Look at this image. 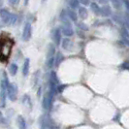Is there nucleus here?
Returning a JSON list of instances; mask_svg holds the SVG:
<instances>
[{"mask_svg":"<svg viewBox=\"0 0 129 129\" xmlns=\"http://www.w3.org/2000/svg\"><path fill=\"white\" fill-rule=\"evenodd\" d=\"M14 47V41L10 37L2 39L0 42V59L1 61L5 62L9 58L12 49Z\"/></svg>","mask_w":129,"mask_h":129,"instance_id":"obj_1","label":"nucleus"},{"mask_svg":"<svg viewBox=\"0 0 129 129\" xmlns=\"http://www.w3.org/2000/svg\"><path fill=\"white\" fill-rule=\"evenodd\" d=\"M9 84L8 76L5 71L2 73V79L0 80V107L4 108L6 105V97H7V86Z\"/></svg>","mask_w":129,"mask_h":129,"instance_id":"obj_2","label":"nucleus"},{"mask_svg":"<svg viewBox=\"0 0 129 129\" xmlns=\"http://www.w3.org/2000/svg\"><path fill=\"white\" fill-rule=\"evenodd\" d=\"M0 19L5 23V24H11L14 25L17 22L18 17L15 14L10 13L6 9H1L0 10Z\"/></svg>","mask_w":129,"mask_h":129,"instance_id":"obj_3","label":"nucleus"},{"mask_svg":"<svg viewBox=\"0 0 129 129\" xmlns=\"http://www.w3.org/2000/svg\"><path fill=\"white\" fill-rule=\"evenodd\" d=\"M18 96V85L16 84H10L7 86V97L11 100L15 101Z\"/></svg>","mask_w":129,"mask_h":129,"instance_id":"obj_4","label":"nucleus"},{"mask_svg":"<svg viewBox=\"0 0 129 129\" xmlns=\"http://www.w3.org/2000/svg\"><path fill=\"white\" fill-rule=\"evenodd\" d=\"M40 125L42 128H54V122L48 115H44L40 117Z\"/></svg>","mask_w":129,"mask_h":129,"instance_id":"obj_5","label":"nucleus"},{"mask_svg":"<svg viewBox=\"0 0 129 129\" xmlns=\"http://www.w3.org/2000/svg\"><path fill=\"white\" fill-rule=\"evenodd\" d=\"M52 98H53V95H52L50 91L45 94V96L43 98V101H42V105H43L44 110H50L52 108Z\"/></svg>","mask_w":129,"mask_h":129,"instance_id":"obj_6","label":"nucleus"},{"mask_svg":"<svg viewBox=\"0 0 129 129\" xmlns=\"http://www.w3.org/2000/svg\"><path fill=\"white\" fill-rule=\"evenodd\" d=\"M31 36H32V25L30 22H26L22 31V40L27 42L30 40Z\"/></svg>","mask_w":129,"mask_h":129,"instance_id":"obj_7","label":"nucleus"},{"mask_svg":"<svg viewBox=\"0 0 129 129\" xmlns=\"http://www.w3.org/2000/svg\"><path fill=\"white\" fill-rule=\"evenodd\" d=\"M52 39L55 46H59L61 43V30L55 28L53 29L52 32Z\"/></svg>","mask_w":129,"mask_h":129,"instance_id":"obj_8","label":"nucleus"},{"mask_svg":"<svg viewBox=\"0 0 129 129\" xmlns=\"http://www.w3.org/2000/svg\"><path fill=\"white\" fill-rule=\"evenodd\" d=\"M112 10H111V7L108 5H105L102 8H100V15L102 17H109L112 15Z\"/></svg>","mask_w":129,"mask_h":129,"instance_id":"obj_9","label":"nucleus"},{"mask_svg":"<svg viewBox=\"0 0 129 129\" xmlns=\"http://www.w3.org/2000/svg\"><path fill=\"white\" fill-rule=\"evenodd\" d=\"M62 48L66 51H71L73 48V43L70 39L65 38L62 40Z\"/></svg>","mask_w":129,"mask_h":129,"instance_id":"obj_10","label":"nucleus"},{"mask_svg":"<svg viewBox=\"0 0 129 129\" xmlns=\"http://www.w3.org/2000/svg\"><path fill=\"white\" fill-rule=\"evenodd\" d=\"M29 66H30V59L29 58H26L23 62L22 65V74L23 76H27L28 73H29Z\"/></svg>","mask_w":129,"mask_h":129,"instance_id":"obj_11","label":"nucleus"},{"mask_svg":"<svg viewBox=\"0 0 129 129\" xmlns=\"http://www.w3.org/2000/svg\"><path fill=\"white\" fill-rule=\"evenodd\" d=\"M61 32L63 33L65 36H67V37H70V36H72L74 34V31L71 28V25H64L62 27V29H61Z\"/></svg>","mask_w":129,"mask_h":129,"instance_id":"obj_12","label":"nucleus"},{"mask_svg":"<svg viewBox=\"0 0 129 129\" xmlns=\"http://www.w3.org/2000/svg\"><path fill=\"white\" fill-rule=\"evenodd\" d=\"M60 19L64 23V25H71L70 22H69V18H68V15L66 13V10H63L61 12V14H60Z\"/></svg>","mask_w":129,"mask_h":129,"instance_id":"obj_13","label":"nucleus"},{"mask_svg":"<svg viewBox=\"0 0 129 129\" xmlns=\"http://www.w3.org/2000/svg\"><path fill=\"white\" fill-rule=\"evenodd\" d=\"M79 17L82 19H87L88 17V12L84 7H79Z\"/></svg>","mask_w":129,"mask_h":129,"instance_id":"obj_14","label":"nucleus"},{"mask_svg":"<svg viewBox=\"0 0 129 129\" xmlns=\"http://www.w3.org/2000/svg\"><path fill=\"white\" fill-rule=\"evenodd\" d=\"M66 13L68 15V18L73 20V21H77L78 19V15L76 14V12L74 11V10H72V9H68V10H66Z\"/></svg>","mask_w":129,"mask_h":129,"instance_id":"obj_15","label":"nucleus"},{"mask_svg":"<svg viewBox=\"0 0 129 129\" xmlns=\"http://www.w3.org/2000/svg\"><path fill=\"white\" fill-rule=\"evenodd\" d=\"M63 60H64V55L60 52H57V54H56V56L54 58V65L57 67V66L60 65V63H61Z\"/></svg>","mask_w":129,"mask_h":129,"instance_id":"obj_16","label":"nucleus"},{"mask_svg":"<svg viewBox=\"0 0 129 129\" xmlns=\"http://www.w3.org/2000/svg\"><path fill=\"white\" fill-rule=\"evenodd\" d=\"M55 53V47L53 44H50L49 45V50H48V53H47V58L53 57Z\"/></svg>","mask_w":129,"mask_h":129,"instance_id":"obj_17","label":"nucleus"},{"mask_svg":"<svg viewBox=\"0 0 129 129\" xmlns=\"http://www.w3.org/2000/svg\"><path fill=\"white\" fill-rule=\"evenodd\" d=\"M17 120H18V124H19V127L21 129L26 128V123H25V119L22 116H18L17 117Z\"/></svg>","mask_w":129,"mask_h":129,"instance_id":"obj_18","label":"nucleus"},{"mask_svg":"<svg viewBox=\"0 0 129 129\" xmlns=\"http://www.w3.org/2000/svg\"><path fill=\"white\" fill-rule=\"evenodd\" d=\"M18 70H19V68H18V65L16 64V63H12L9 66V73L12 76H15L18 73Z\"/></svg>","mask_w":129,"mask_h":129,"instance_id":"obj_19","label":"nucleus"},{"mask_svg":"<svg viewBox=\"0 0 129 129\" xmlns=\"http://www.w3.org/2000/svg\"><path fill=\"white\" fill-rule=\"evenodd\" d=\"M90 9H91V11L95 14V15H100V7H99V5H98L97 3H95V2L91 3Z\"/></svg>","mask_w":129,"mask_h":129,"instance_id":"obj_20","label":"nucleus"},{"mask_svg":"<svg viewBox=\"0 0 129 129\" xmlns=\"http://www.w3.org/2000/svg\"><path fill=\"white\" fill-rule=\"evenodd\" d=\"M50 81H52V82H54L55 84H59V80H58L57 76H56V73L54 71H52L51 72V76H50Z\"/></svg>","mask_w":129,"mask_h":129,"instance_id":"obj_21","label":"nucleus"},{"mask_svg":"<svg viewBox=\"0 0 129 129\" xmlns=\"http://www.w3.org/2000/svg\"><path fill=\"white\" fill-rule=\"evenodd\" d=\"M113 6L115 7L116 9H120V7L122 5V0H111Z\"/></svg>","mask_w":129,"mask_h":129,"instance_id":"obj_22","label":"nucleus"},{"mask_svg":"<svg viewBox=\"0 0 129 129\" xmlns=\"http://www.w3.org/2000/svg\"><path fill=\"white\" fill-rule=\"evenodd\" d=\"M79 4H80V1L79 0H69V5L72 9H76L79 8Z\"/></svg>","mask_w":129,"mask_h":129,"instance_id":"obj_23","label":"nucleus"},{"mask_svg":"<svg viewBox=\"0 0 129 129\" xmlns=\"http://www.w3.org/2000/svg\"><path fill=\"white\" fill-rule=\"evenodd\" d=\"M67 87V85L66 84H58L57 85V88H56V90H57L58 93H61V92H63L64 89Z\"/></svg>","mask_w":129,"mask_h":129,"instance_id":"obj_24","label":"nucleus"},{"mask_svg":"<svg viewBox=\"0 0 129 129\" xmlns=\"http://www.w3.org/2000/svg\"><path fill=\"white\" fill-rule=\"evenodd\" d=\"M123 20H124V24L129 28V12L125 14V16L123 18Z\"/></svg>","mask_w":129,"mask_h":129,"instance_id":"obj_25","label":"nucleus"},{"mask_svg":"<svg viewBox=\"0 0 129 129\" xmlns=\"http://www.w3.org/2000/svg\"><path fill=\"white\" fill-rule=\"evenodd\" d=\"M78 26L81 28V29H83V30H84V31H86V30H88V27L85 25L84 23H83V22H81V23H79L78 24Z\"/></svg>","mask_w":129,"mask_h":129,"instance_id":"obj_26","label":"nucleus"},{"mask_svg":"<svg viewBox=\"0 0 129 129\" xmlns=\"http://www.w3.org/2000/svg\"><path fill=\"white\" fill-rule=\"evenodd\" d=\"M5 122H6V118L4 117L3 114L0 112V124H4Z\"/></svg>","mask_w":129,"mask_h":129,"instance_id":"obj_27","label":"nucleus"},{"mask_svg":"<svg viewBox=\"0 0 129 129\" xmlns=\"http://www.w3.org/2000/svg\"><path fill=\"white\" fill-rule=\"evenodd\" d=\"M83 5L84 6H87V5H89V0H79Z\"/></svg>","mask_w":129,"mask_h":129,"instance_id":"obj_28","label":"nucleus"},{"mask_svg":"<svg viewBox=\"0 0 129 129\" xmlns=\"http://www.w3.org/2000/svg\"><path fill=\"white\" fill-rule=\"evenodd\" d=\"M122 3L125 5L126 9H127V11L129 12V0H122Z\"/></svg>","mask_w":129,"mask_h":129,"instance_id":"obj_29","label":"nucleus"},{"mask_svg":"<svg viewBox=\"0 0 129 129\" xmlns=\"http://www.w3.org/2000/svg\"><path fill=\"white\" fill-rule=\"evenodd\" d=\"M121 68H122V69H129V61L128 62H127V61L124 62V63L121 65Z\"/></svg>","mask_w":129,"mask_h":129,"instance_id":"obj_30","label":"nucleus"},{"mask_svg":"<svg viewBox=\"0 0 129 129\" xmlns=\"http://www.w3.org/2000/svg\"><path fill=\"white\" fill-rule=\"evenodd\" d=\"M109 1H110V0H99V2H100L101 4H103V5L104 4H107Z\"/></svg>","mask_w":129,"mask_h":129,"instance_id":"obj_31","label":"nucleus"},{"mask_svg":"<svg viewBox=\"0 0 129 129\" xmlns=\"http://www.w3.org/2000/svg\"><path fill=\"white\" fill-rule=\"evenodd\" d=\"M9 1H10L11 4H15L16 3V0H9Z\"/></svg>","mask_w":129,"mask_h":129,"instance_id":"obj_32","label":"nucleus"},{"mask_svg":"<svg viewBox=\"0 0 129 129\" xmlns=\"http://www.w3.org/2000/svg\"><path fill=\"white\" fill-rule=\"evenodd\" d=\"M28 1H29V0H24V4H25V5L28 4Z\"/></svg>","mask_w":129,"mask_h":129,"instance_id":"obj_33","label":"nucleus"},{"mask_svg":"<svg viewBox=\"0 0 129 129\" xmlns=\"http://www.w3.org/2000/svg\"><path fill=\"white\" fill-rule=\"evenodd\" d=\"M43 1H46V0H43Z\"/></svg>","mask_w":129,"mask_h":129,"instance_id":"obj_34","label":"nucleus"}]
</instances>
